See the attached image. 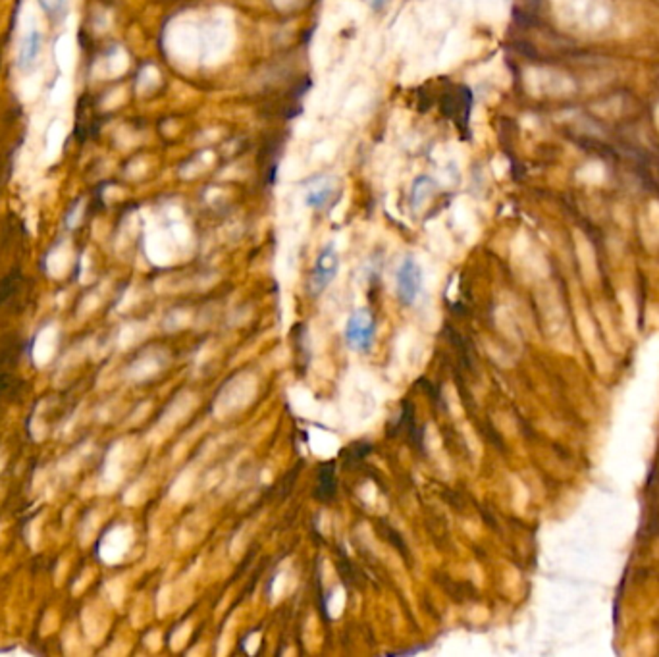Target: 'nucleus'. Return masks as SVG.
Wrapping results in <instances>:
<instances>
[{"mask_svg":"<svg viewBox=\"0 0 659 657\" xmlns=\"http://www.w3.org/2000/svg\"><path fill=\"white\" fill-rule=\"evenodd\" d=\"M345 340L357 351H370L376 340V318L369 309H359L345 324Z\"/></svg>","mask_w":659,"mask_h":657,"instance_id":"1","label":"nucleus"},{"mask_svg":"<svg viewBox=\"0 0 659 657\" xmlns=\"http://www.w3.org/2000/svg\"><path fill=\"white\" fill-rule=\"evenodd\" d=\"M397 297L403 305H413L415 299L421 295L422 290V268L413 256H405L399 264L396 274Z\"/></svg>","mask_w":659,"mask_h":657,"instance_id":"2","label":"nucleus"},{"mask_svg":"<svg viewBox=\"0 0 659 657\" xmlns=\"http://www.w3.org/2000/svg\"><path fill=\"white\" fill-rule=\"evenodd\" d=\"M337 268H339V256L336 253V247L330 243L317 256V263H315V268H312V276H310V293L312 295H320L332 283V280L336 278Z\"/></svg>","mask_w":659,"mask_h":657,"instance_id":"3","label":"nucleus"},{"mask_svg":"<svg viewBox=\"0 0 659 657\" xmlns=\"http://www.w3.org/2000/svg\"><path fill=\"white\" fill-rule=\"evenodd\" d=\"M41 51V33L39 31H31V33L26 35V39L21 41L20 46V54H18V64H20L21 70H27V68L33 64L37 56H39Z\"/></svg>","mask_w":659,"mask_h":657,"instance_id":"4","label":"nucleus"},{"mask_svg":"<svg viewBox=\"0 0 659 657\" xmlns=\"http://www.w3.org/2000/svg\"><path fill=\"white\" fill-rule=\"evenodd\" d=\"M318 492L317 495L320 500H328L336 492V478H334V463H326L318 476Z\"/></svg>","mask_w":659,"mask_h":657,"instance_id":"5","label":"nucleus"},{"mask_svg":"<svg viewBox=\"0 0 659 657\" xmlns=\"http://www.w3.org/2000/svg\"><path fill=\"white\" fill-rule=\"evenodd\" d=\"M330 197H332V185H320V187H315L312 191H309V195H307V206L310 209H324L326 204H328Z\"/></svg>","mask_w":659,"mask_h":657,"instance_id":"6","label":"nucleus"},{"mask_svg":"<svg viewBox=\"0 0 659 657\" xmlns=\"http://www.w3.org/2000/svg\"><path fill=\"white\" fill-rule=\"evenodd\" d=\"M434 191V182L428 178V176H422L413 184V191H411V201L413 204H421L424 199L428 197L430 193Z\"/></svg>","mask_w":659,"mask_h":657,"instance_id":"7","label":"nucleus"},{"mask_svg":"<svg viewBox=\"0 0 659 657\" xmlns=\"http://www.w3.org/2000/svg\"><path fill=\"white\" fill-rule=\"evenodd\" d=\"M39 6L51 20H62L66 16L68 0H39Z\"/></svg>","mask_w":659,"mask_h":657,"instance_id":"8","label":"nucleus"},{"mask_svg":"<svg viewBox=\"0 0 659 657\" xmlns=\"http://www.w3.org/2000/svg\"><path fill=\"white\" fill-rule=\"evenodd\" d=\"M369 4H370V6H372V10H376V12H380V10H384V8H386V4H388V0H369Z\"/></svg>","mask_w":659,"mask_h":657,"instance_id":"9","label":"nucleus"}]
</instances>
